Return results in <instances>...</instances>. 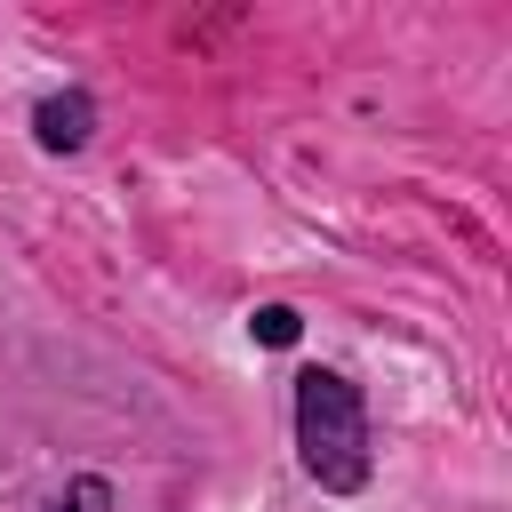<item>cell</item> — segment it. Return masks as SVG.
Masks as SVG:
<instances>
[{"label": "cell", "instance_id": "cell-4", "mask_svg": "<svg viewBox=\"0 0 512 512\" xmlns=\"http://www.w3.org/2000/svg\"><path fill=\"white\" fill-rule=\"evenodd\" d=\"M104 504H112V488H104V480H72V496H64L56 512H104Z\"/></svg>", "mask_w": 512, "mask_h": 512}, {"label": "cell", "instance_id": "cell-3", "mask_svg": "<svg viewBox=\"0 0 512 512\" xmlns=\"http://www.w3.org/2000/svg\"><path fill=\"white\" fill-rule=\"evenodd\" d=\"M248 336H256V344H296V336H304V320H296V304H256Z\"/></svg>", "mask_w": 512, "mask_h": 512}, {"label": "cell", "instance_id": "cell-2", "mask_svg": "<svg viewBox=\"0 0 512 512\" xmlns=\"http://www.w3.org/2000/svg\"><path fill=\"white\" fill-rule=\"evenodd\" d=\"M32 136H40L48 152H80V144L96 136V104H88V96H48V104L32 112Z\"/></svg>", "mask_w": 512, "mask_h": 512}, {"label": "cell", "instance_id": "cell-1", "mask_svg": "<svg viewBox=\"0 0 512 512\" xmlns=\"http://www.w3.org/2000/svg\"><path fill=\"white\" fill-rule=\"evenodd\" d=\"M296 448H304V472L336 496H352L368 480V408H360L352 376H336V368L296 376Z\"/></svg>", "mask_w": 512, "mask_h": 512}]
</instances>
